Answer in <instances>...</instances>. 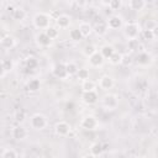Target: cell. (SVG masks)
I'll return each mask as SVG.
<instances>
[{
	"label": "cell",
	"mask_w": 158,
	"mask_h": 158,
	"mask_svg": "<svg viewBox=\"0 0 158 158\" xmlns=\"http://www.w3.org/2000/svg\"><path fill=\"white\" fill-rule=\"evenodd\" d=\"M111 1H112V0H101V2H102L104 5H107V6H109V4H110Z\"/></svg>",
	"instance_id": "40"
},
{
	"label": "cell",
	"mask_w": 158,
	"mask_h": 158,
	"mask_svg": "<svg viewBox=\"0 0 158 158\" xmlns=\"http://www.w3.org/2000/svg\"><path fill=\"white\" fill-rule=\"evenodd\" d=\"M77 78L80 80V81H84V80H88L89 79V77H90V72H89V69H86V68H79V70L77 72Z\"/></svg>",
	"instance_id": "27"
},
{
	"label": "cell",
	"mask_w": 158,
	"mask_h": 158,
	"mask_svg": "<svg viewBox=\"0 0 158 158\" xmlns=\"http://www.w3.org/2000/svg\"><path fill=\"white\" fill-rule=\"evenodd\" d=\"M54 131H56V133L58 136L65 137V136H68L70 133L72 127H70V125L67 121H58L56 123V126H54Z\"/></svg>",
	"instance_id": "5"
},
{
	"label": "cell",
	"mask_w": 158,
	"mask_h": 158,
	"mask_svg": "<svg viewBox=\"0 0 158 158\" xmlns=\"http://www.w3.org/2000/svg\"><path fill=\"white\" fill-rule=\"evenodd\" d=\"M136 60H137V63H138L139 65H148V64L151 63V56H149L148 53H146V52H141V53L137 56Z\"/></svg>",
	"instance_id": "21"
},
{
	"label": "cell",
	"mask_w": 158,
	"mask_h": 158,
	"mask_svg": "<svg viewBox=\"0 0 158 158\" xmlns=\"http://www.w3.org/2000/svg\"><path fill=\"white\" fill-rule=\"evenodd\" d=\"M44 32H46L52 40H56V38L59 36V31H58V28L54 27V26H49V27H47V28L44 30Z\"/></svg>",
	"instance_id": "32"
},
{
	"label": "cell",
	"mask_w": 158,
	"mask_h": 158,
	"mask_svg": "<svg viewBox=\"0 0 158 158\" xmlns=\"http://www.w3.org/2000/svg\"><path fill=\"white\" fill-rule=\"evenodd\" d=\"M102 105H104V107H106L107 110H114V109H116L117 105H118L117 96L114 95V94H106V95L102 98Z\"/></svg>",
	"instance_id": "6"
},
{
	"label": "cell",
	"mask_w": 158,
	"mask_h": 158,
	"mask_svg": "<svg viewBox=\"0 0 158 158\" xmlns=\"http://www.w3.org/2000/svg\"><path fill=\"white\" fill-rule=\"evenodd\" d=\"M98 126H99V121L93 115H86L80 121V127L86 131H94V130H96Z\"/></svg>",
	"instance_id": "4"
},
{
	"label": "cell",
	"mask_w": 158,
	"mask_h": 158,
	"mask_svg": "<svg viewBox=\"0 0 158 158\" xmlns=\"http://www.w3.org/2000/svg\"><path fill=\"white\" fill-rule=\"evenodd\" d=\"M152 31H153V35H154V37L157 38V37H158V23L154 26V28H153Z\"/></svg>",
	"instance_id": "39"
},
{
	"label": "cell",
	"mask_w": 158,
	"mask_h": 158,
	"mask_svg": "<svg viewBox=\"0 0 158 158\" xmlns=\"http://www.w3.org/2000/svg\"><path fill=\"white\" fill-rule=\"evenodd\" d=\"M114 85H115L114 78L110 77V75H102V77L100 78V80H99V86H100V89H102V90H106V91H107V90L112 89Z\"/></svg>",
	"instance_id": "11"
},
{
	"label": "cell",
	"mask_w": 158,
	"mask_h": 158,
	"mask_svg": "<svg viewBox=\"0 0 158 158\" xmlns=\"http://www.w3.org/2000/svg\"><path fill=\"white\" fill-rule=\"evenodd\" d=\"M0 46L4 49H11L16 46V40L11 35H2V37L0 40Z\"/></svg>",
	"instance_id": "9"
},
{
	"label": "cell",
	"mask_w": 158,
	"mask_h": 158,
	"mask_svg": "<svg viewBox=\"0 0 158 158\" xmlns=\"http://www.w3.org/2000/svg\"><path fill=\"white\" fill-rule=\"evenodd\" d=\"M25 118H26V112H25V110L20 109V110H17V111L15 112V120H16V121L22 122V121H25Z\"/></svg>",
	"instance_id": "37"
},
{
	"label": "cell",
	"mask_w": 158,
	"mask_h": 158,
	"mask_svg": "<svg viewBox=\"0 0 158 158\" xmlns=\"http://www.w3.org/2000/svg\"><path fill=\"white\" fill-rule=\"evenodd\" d=\"M25 64H26V69H35L36 67H37V64H38V62H37V59L35 58V57H28L27 59H26V62H25Z\"/></svg>",
	"instance_id": "34"
},
{
	"label": "cell",
	"mask_w": 158,
	"mask_h": 158,
	"mask_svg": "<svg viewBox=\"0 0 158 158\" xmlns=\"http://www.w3.org/2000/svg\"><path fill=\"white\" fill-rule=\"evenodd\" d=\"M88 59H89V64H90L91 67H94V68L102 65V63H104V60H105L104 56H102L99 51H96L94 54H91L90 57H88Z\"/></svg>",
	"instance_id": "12"
},
{
	"label": "cell",
	"mask_w": 158,
	"mask_h": 158,
	"mask_svg": "<svg viewBox=\"0 0 158 158\" xmlns=\"http://www.w3.org/2000/svg\"><path fill=\"white\" fill-rule=\"evenodd\" d=\"M78 28L80 30V32L83 33V36H84V37L90 36V35H91V32L94 31V27H93L89 22H85V21H84V22H80Z\"/></svg>",
	"instance_id": "19"
},
{
	"label": "cell",
	"mask_w": 158,
	"mask_h": 158,
	"mask_svg": "<svg viewBox=\"0 0 158 158\" xmlns=\"http://www.w3.org/2000/svg\"><path fill=\"white\" fill-rule=\"evenodd\" d=\"M142 36H143V38L146 40V41H153L156 37H154V35H153V31L152 30H147V28H144L143 31H142Z\"/></svg>",
	"instance_id": "35"
},
{
	"label": "cell",
	"mask_w": 158,
	"mask_h": 158,
	"mask_svg": "<svg viewBox=\"0 0 158 158\" xmlns=\"http://www.w3.org/2000/svg\"><path fill=\"white\" fill-rule=\"evenodd\" d=\"M52 73H53V75H54L56 78H58V79H65L67 77H69V75H68V72H67V67H65L64 63H58V64H56L54 68H53V70H52Z\"/></svg>",
	"instance_id": "10"
},
{
	"label": "cell",
	"mask_w": 158,
	"mask_h": 158,
	"mask_svg": "<svg viewBox=\"0 0 158 158\" xmlns=\"http://www.w3.org/2000/svg\"><path fill=\"white\" fill-rule=\"evenodd\" d=\"M114 52H115V48H114L111 44H104V46L100 48V53L104 56L105 59H109V58L112 56Z\"/></svg>",
	"instance_id": "23"
},
{
	"label": "cell",
	"mask_w": 158,
	"mask_h": 158,
	"mask_svg": "<svg viewBox=\"0 0 158 158\" xmlns=\"http://www.w3.org/2000/svg\"><path fill=\"white\" fill-rule=\"evenodd\" d=\"M157 96H158V93H157Z\"/></svg>",
	"instance_id": "41"
},
{
	"label": "cell",
	"mask_w": 158,
	"mask_h": 158,
	"mask_svg": "<svg viewBox=\"0 0 158 158\" xmlns=\"http://www.w3.org/2000/svg\"><path fill=\"white\" fill-rule=\"evenodd\" d=\"M30 123H31V127H32V128L41 131V130H44V128L47 127L48 121H47V117H46L43 114L37 112V114H33V115L31 116Z\"/></svg>",
	"instance_id": "2"
},
{
	"label": "cell",
	"mask_w": 158,
	"mask_h": 158,
	"mask_svg": "<svg viewBox=\"0 0 158 158\" xmlns=\"http://www.w3.org/2000/svg\"><path fill=\"white\" fill-rule=\"evenodd\" d=\"M96 51H98L96 47H95L94 44L89 43V44H85V46H84V48H83V54H84L85 57H90V56L94 54Z\"/></svg>",
	"instance_id": "31"
},
{
	"label": "cell",
	"mask_w": 158,
	"mask_h": 158,
	"mask_svg": "<svg viewBox=\"0 0 158 158\" xmlns=\"http://www.w3.org/2000/svg\"><path fill=\"white\" fill-rule=\"evenodd\" d=\"M27 130L22 126V125H17V126H15L14 128H12V131H11V136H12V138H15L16 141H22V139H25L26 137H27Z\"/></svg>",
	"instance_id": "8"
},
{
	"label": "cell",
	"mask_w": 158,
	"mask_h": 158,
	"mask_svg": "<svg viewBox=\"0 0 158 158\" xmlns=\"http://www.w3.org/2000/svg\"><path fill=\"white\" fill-rule=\"evenodd\" d=\"M123 33H125L127 40L138 38V36L141 33V27H139V25L137 22H128V23L125 25Z\"/></svg>",
	"instance_id": "3"
},
{
	"label": "cell",
	"mask_w": 158,
	"mask_h": 158,
	"mask_svg": "<svg viewBox=\"0 0 158 158\" xmlns=\"http://www.w3.org/2000/svg\"><path fill=\"white\" fill-rule=\"evenodd\" d=\"M11 16L16 21H23L26 19V11L22 7H14V10L11 12Z\"/></svg>",
	"instance_id": "18"
},
{
	"label": "cell",
	"mask_w": 158,
	"mask_h": 158,
	"mask_svg": "<svg viewBox=\"0 0 158 158\" xmlns=\"http://www.w3.org/2000/svg\"><path fill=\"white\" fill-rule=\"evenodd\" d=\"M107 30H109L107 22H104V21H100V22L94 27V31H95L98 35H104V33H106Z\"/></svg>",
	"instance_id": "28"
},
{
	"label": "cell",
	"mask_w": 158,
	"mask_h": 158,
	"mask_svg": "<svg viewBox=\"0 0 158 158\" xmlns=\"http://www.w3.org/2000/svg\"><path fill=\"white\" fill-rule=\"evenodd\" d=\"M157 23H158V22H156L154 20H147L146 23H144V28H147V30H153Z\"/></svg>",
	"instance_id": "38"
},
{
	"label": "cell",
	"mask_w": 158,
	"mask_h": 158,
	"mask_svg": "<svg viewBox=\"0 0 158 158\" xmlns=\"http://www.w3.org/2000/svg\"><path fill=\"white\" fill-rule=\"evenodd\" d=\"M99 95L96 93V90H89V91H83L81 94V100L86 104V105H93L98 101Z\"/></svg>",
	"instance_id": "7"
},
{
	"label": "cell",
	"mask_w": 158,
	"mask_h": 158,
	"mask_svg": "<svg viewBox=\"0 0 158 158\" xmlns=\"http://www.w3.org/2000/svg\"><path fill=\"white\" fill-rule=\"evenodd\" d=\"M14 69V62L11 58H4L1 59V78L5 77L6 73L11 72Z\"/></svg>",
	"instance_id": "14"
},
{
	"label": "cell",
	"mask_w": 158,
	"mask_h": 158,
	"mask_svg": "<svg viewBox=\"0 0 158 158\" xmlns=\"http://www.w3.org/2000/svg\"><path fill=\"white\" fill-rule=\"evenodd\" d=\"M19 153L14 148H5L1 152V158H17Z\"/></svg>",
	"instance_id": "29"
},
{
	"label": "cell",
	"mask_w": 158,
	"mask_h": 158,
	"mask_svg": "<svg viewBox=\"0 0 158 158\" xmlns=\"http://www.w3.org/2000/svg\"><path fill=\"white\" fill-rule=\"evenodd\" d=\"M106 22H107L109 28H111V30H118L122 26V19L118 15H114V16L109 17V20Z\"/></svg>",
	"instance_id": "15"
},
{
	"label": "cell",
	"mask_w": 158,
	"mask_h": 158,
	"mask_svg": "<svg viewBox=\"0 0 158 158\" xmlns=\"http://www.w3.org/2000/svg\"><path fill=\"white\" fill-rule=\"evenodd\" d=\"M65 67H67L68 75H75V74H77V72L79 70L78 65H77L75 63H73V62H68V63H65Z\"/></svg>",
	"instance_id": "33"
},
{
	"label": "cell",
	"mask_w": 158,
	"mask_h": 158,
	"mask_svg": "<svg viewBox=\"0 0 158 158\" xmlns=\"http://www.w3.org/2000/svg\"><path fill=\"white\" fill-rule=\"evenodd\" d=\"M121 6H122V0H112V1L109 4V7H110L112 11L120 10Z\"/></svg>",
	"instance_id": "36"
},
{
	"label": "cell",
	"mask_w": 158,
	"mask_h": 158,
	"mask_svg": "<svg viewBox=\"0 0 158 158\" xmlns=\"http://www.w3.org/2000/svg\"><path fill=\"white\" fill-rule=\"evenodd\" d=\"M33 26L38 30H46L47 27H49L51 25V16L46 12H37L33 16Z\"/></svg>",
	"instance_id": "1"
},
{
	"label": "cell",
	"mask_w": 158,
	"mask_h": 158,
	"mask_svg": "<svg viewBox=\"0 0 158 158\" xmlns=\"http://www.w3.org/2000/svg\"><path fill=\"white\" fill-rule=\"evenodd\" d=\"M90 153L91 156L94 157H99L104 153V148H102V143L100 142H94L91 146H90Z\"/></svg>",
	"instance_id": "20"
},
{
	"label": "cell",
	"mask_w": 158,
	"mask_h": 158,
	"mask_svg": "<svg viewBox=\"0 0 158 158\" xmlns=\"http://www.w3.org/2000/svg\"><path fill=\"white\" fill-rule=\"evenodd\" d=\"M36 41H37V43H38V46H41V47H49L51 44H52V38L44 32V31H42V32H40L37 36H36Z\"/></svg>",
	"instance_id": "13"
},
{
	"label": "cell",
	"mask_w": 158,
	"mask_h": 158,
	"mask_svg": "<svg viewBox=\"0 0 158 158\" xmlns=\"http://www.w3.org/2000/svg\"><path fill=\"white\" fill-rule=\"evenodd\" d=\"M109 62L111 63V64H114V65H118V64H122V62H123V54L122 53H118V52H114L112 53V56L109 58Z\"/></svg>",
	"instance_id": "24"
},
{
	"label": "cell",
	"mask_w": 158,
	"mask_h": 158,
	"mask_svg": "<svg viewBox=\"0 0 158 158\" xmlns=\"http://www.w3.org/2000/svg\"><path fill=\"white\" fill-rule=\"evenodd\" d=\"M69 38L72 41H74V42H79V41H81L84 38V36H83V33L80 32L79 28H72L69 31Z\"/></svg>",
	"instance_id": "25"
},
{
	"label": "cell",
	"mask_w": 158,
	"mask_h": 158,
	"mask_svg": "<svg viewBox=\"0 0 158 158\" xmlns=\"http://www.w3.org/2000/svg\"><path fill=\"white\" fill-rule=\"evenodd\" d=\"M81 89L83 91H89V90H96V84L95 81L88 79V80H84L81 83Z\"/></svg>",
	"instance_id": "30"
},
{
	"label": "cell",
	"mask_w": 158,
	"mask_h": 158,
	"mask_svg": "<svg viewBox=\"0 0 158 158\" xmlns=\"http://www.w3.org/2000/svg\"><path fill=\"white\" fill-rule=\"evenodd\" d=\"M127 48L131 52H137L141 48V42L138 38H132V40H127Z\"/></svg>",
	"instance_id": "26"
},
{
	"label": "cell",
	"mask_w": 158,
	"mask_h": 158,
	"mask_svg": "<svg viewBox=\"0 0 158 158\" xmlns=\"http://www.w3.org/2000/svg\"><path fill=\"white\" fill-rule=\"evenodd\" d=\"M40 88H41V81H40L38 79L33 78V79L28 80V83H27V90H28V91L36 93V91L40 90Z\"/></svg>",
	"instance_id": "22"
},
{
	"label": "cell",
	"mask_w": 158,
	"mask_h": 158,
	"mask_svg": "<svg viewBox=\"0 0 158 158\" xmlns=\"http://www.w3.org/2000/svg\"><path fill=\"white\" fill-rule=\"evenodd\" d=\"M56 25L59 28H67L70 25V17L68 15H59L56 17Z\"/></svg>",
	"instance_id": "16"
},
{
	"label": "cell",
	"mask_w": 158,
	"mask_h": 158,
	"mask_svg": "<svg viewBox=\"0 0 158 158\" xmlns=\"http://www.w3.org/2000/svg\"><path fill=\"white\" fill-rule=\"evenodd\" d=\"M128 6L131 10L133 11H142L146 7V0H130L128 1Z\"/></svg>",
	"instance_id": "17"
}]
</instances>
